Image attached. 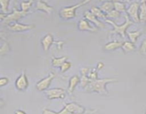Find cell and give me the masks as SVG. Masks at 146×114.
<instances>
[{
  "label": "cell",
  "mask_w": 146,
  "mask_h": 114,
  "mask_svg": "<svg viewBox=\"0 0 146 114\" xmlns=\"http://www.w3.org/2000/svg\"><path fill=\"white\" fill-rule=\"evenodd\" d=\"M115 78H106L102 79H97L95 81H91L88 86L85 88V90L88 92H96L101 94L107 95L108 93L106 88V85L108 83L116 82Z\"/></svg>",
  "instance_id": "1"
},
{
  "label": "cell",
  "mask_w": 146,
  "mask_h": 114,
  "mask_svg": "<svg viewBox=\"0 0 146 114\" xmlns=\"http://www.w3.org/2000/svg\"><path fill=\"white\" fill-rule=\"evenodd\" d=\"M125 21L123 24L121 26H118L111 19H106V21L108 23H109L111 25H112L113 27V30L110 31L111 34H119L120 35H121L122 37H125V32H126V30L128 27H130L131 25H132L133 24V21H131V19H129V17H128V14H125Z\"/></svg>",
  "instance_id": "2"
},
{
  "label": "cell",
  "mask_w": 146,
  "mask_h": 114,
  "mask_svg": "<svg viewBox=\"0 0 146 114\" xmlns=\"http://www.w3.org/2000/svg\"><path fill=\"white\" fill-rule=\"evenodd\" d=\"M89 2V0H85V1H80L78 4L71 6V7H64L60 11V16L64 19H71L74 18V17H76V11L77 9Z\"/></svg>",
  "instance_id": "3"
},
{
  "label": "cell",
  "mask_w": 146,
  "mask_h": 114,
  "mask_svg": "<svg viewBox=\"0 0 146 114\" xmlns=\"http://www.w3.org/2000/svg\"><path fill=\"white\" fill-rule=\"evenodd\" d=\"M27 14H28V11H19V10L17 9L16 7H14L12 13L8 14V15L6 17V18L4 19V20L3 21V23L9 25V24L11 22L18 21L19 19H20L22 18V17H25Z\"/></svg>",
  "instance_id": "4"
},
{
  "label": "cell",
  "mask_w": 146,
  "mask_h": 114,
  "mask_svg": "<svg viewBox=\"0 0 146 114\" xmlns=\"http://www.w3.org/2000/svg\"><path fill=\"white\" fill-rule=\"evenodd\" d=\"M141 7V4L139 2H133L131 4L129 8L127 9V14L128 16L132 18L135 22H140V17H139V9Z\"/></svg>",
  "instance_id": "5"
},
{
  "label": "cell",
  "mask_w": 146,
  "mask_h": 114,
  "mask_svg": "<svg viewBox=\"0 0 146 114\" xmlns=\"http://www.w3.org/2000/svg\"><path fill=\"white\" fill-rule=\"evenodd\" d=\"M29 83L28 79H27V77L26 76L25 73L23 72L18 77V78L17 79L15 83L16 88H17V90L20 91H25L29 86Z\"/></svg>",
  "instance_id": "6"
},
{
  "label": "cell",
  "mask_w": 146,
  "mask_h": 114,
  "mask_svg": "<svg viewBox=\"0 0 146 114\" xmlns=\"http://www.w3.org/2000/svg\"><path fill=\"white\" fill-rule=\"evenodd\" d=\"M54 77H55L54 74L51 73V74H50L46 78H43L42 80L38 81V82L36 84L37 90L39 91H45L46 89H47V88L49 87L50 84H51V81H53Z\"/></svg>",
  "instance_id": "7"
},
{
  "label": "cell",
  "mask_w": 146,
  "mask_h": 114,
  "mask_svg": "<svg viewBox=\"0 0 146 114\" xmlns=\"http://www.w3.org/2000/svg\"><path fill=\"white\" fill-rule=\"evenodd\" d=\"M48 99L63 98L65 96V91L63 88H52L46 91Z\"/></svg>",
  "instance_id": "8"
},
{
  "label": "cell",
  "mask_w": 146,
  "mask_h": 114,
  "mask_svg": "<svg viewBox=\"0 0 146 114\" xmlns=\"http://www.w3.org/2000/svg\"><path fill=\"white\" fill-rule=\"evenodd\" d=\"M65 108L68 110L70 114H79L86 112L85 108L84 107L76 103H70L66 104L65 105Z\"/></svg>",
  "instance_id": "9"
},
{
  "label": "cell",
  "mask_w": 146,
  "mask_h": 114,
  "mask_svg": "<svg viewBox=\"0 0 146 114\" xmlns=\"http://www.w3.org/2000/svg\"><path fill=\"white\" fill-rule=\"evenodd\" d=\"M34 27H35V26L33 25V24L27 25V24H20V23H14V24H11V25H8L9 29L12 31H27V30L32 29Z\"/></svg>",
  "instance_id": "10"
},
{
  "label": "cell",
  "mask_w": 146,
  "mask_h": 114,
  "mask_svg": "<svg viewBox=\"0 0 146 114\" xmlns=\"http://www.w3.org/2000/svg\"><path fill=\"white\" fill-rule=\"evenodd\" d=\"M84 17H85L86 19H88V21H91V22L94 23V24H96V25L98 28H104L106 27L105 24H104V23L101 22V21H98V19H97V17H96L95 15H94V14H93L91 11H86V12L84 14Z\"/></svg>",
  "instance_id": "11"
},
{
  "label": "cell",
  "mask_w": 146,
  "mask_h": 114,
  "mask_svg": "<svg viewBox=\"0 0 146 114\" xmlns=\"http://www.w3.org/2000/svg\"><path fill=\"white\" fill-rule=\"evenodd\" d=\"M53 42H54V37H53L52 34H48L47 35H46L41 40V44H42L44 51H48Z\"/></svg>",
  "instance_id": "12"
},
{
  "label": "cell",
  "mask_w": 146,
  "mask_h": 114,
  "mask_svg": "<svg viewBox=\"0 0 146 114\" xmlns=\"http://www.w3.org/2000/svg\"><path fill=\"white\" fill-rule=\"evenodd\" d=\"M78 29L80 31H96L97 28L95 27H91L89 24V22L86 19H81L78 24Z\"/></svg>",
  "instance_id": "13"
},
{
  "label": "cell",
  "mask_w": 146,
  "mask_h": 114,
  "mask_svg": "<svg viewBox=\"0 0 146 114\" xmlns=\"http://www.w3.org/2000/svg\"><path fill=\"white\" fill-rule=\"evenodd\" d=\"M36 9L38 10L44 11V12L47 13V14H51V13L54 11V8H53L52 7L48 5L45 1H37Z\"/></svg>",
  "instance_id": "14"
},
{
  "label": "cell",
  "mask_w": 146,
  "mask_h": 114,
  "mask_svg": "<svg viewBox=\"0 0 146 114\" xmlns=\"http://www.w3.org/2000/svg\"><path fill=\"white\" fill-rule=\"evenodd\" d=\"M80 81H81V78H80L79 76L77 75L74 76H72L70 78L69 87H68V92H69V93H72L74 92L76 86L77 84H78Z\"/></svg>",
  "instance_id": "15"
},
{
  "label": "cell",
  "mask_w": 146,
  "mask_h": 114,
  "mask_svg": "<svg viewBox=\"0 0 146 114\" xmlns=\"http://www.w3.org/2000/svg\"><path fill=\"white\" fill-rule=\"evenodd\" d=\"M123 44V42H122V41H111V42L106 44L104 48H105V50H107V51H112V50H115L122 47Z\"/></svg>",
  "instance_id": "16"
},
{
  "label": "cell",
  "mask_w": 146,
  "mask_h": 114,
  "mask_svg": "<svg viewBox=\"0 0 146 114\" xmlns=\"http://www.w3.org/2000/svg\"><path fill=\"white\" fill-rule=\"evenodd\" d=\"M100 9L104 13H108V14L114 9V1H105L101 6Z\"/></svg>",
  "instance_id": "17"
},
{
  "label": "cell",
  "mask_w": 146,
  "mask_h": 114,
  "mask_svg": "<svg viewBox=\"0 0 146 114\" xmlns=\"http://www.w3.org/2000/svg\"><path fill=\"white\" fill-rule=\"evenodd\" d=\"M140 21L145 22L146 21V1H143L141 2V7H140L139 12Z\"/></svg>",
  "instance_id": "18"
},
{
  "label": "cell",
  "mask_w": 146,
  "mask_h": 114,
  "mask_svg": "<svg viewBox=\"0 0 146 114\" xmlns=\"http://www.w3.org/2000/svg\"><path fill=\"white\" fill-rule=\"evenodd\" d=\"M91 11L94 15H95L97 18H106V14H104L100 8L97 7H91Z\"/></svg>",
  "instance_id": "19"
},
{
  "label": "cell",
  "mask_w": 146,
  "mask_h": 114,
  "mask_svg": "<svg viewBox=\"0 0 146 114\" xmlns=\"http://www.w3.org/2000/svg\"><path fill=\"white\" fill-rule=\"evenodd\" d=\"M67 58H68L67 56H63L61 57V58H53L52 65L54 66V67H61V65H62L64 62H66Z\"/></svg>",
  "instance_id": "20"
},
{
  "label": "cell",
  "mask_w": 146,
  "mask_h": 114,
  "mask_svg": "<svg viewBox=\"0 0 146 114\" xmlns=\"http://www.w3.org/2000/svg\"><path fill=\"white\" fill-rule=\"evenodd\" d=\"M122 48L125 52H131L135 50V47L133 43L131 41H125V42H123Z\"/></svg>",
  "instance_id": "21"
},
{
  "label": "cell",
  "mask_w": 146,
  "mask_h": 114,
  "mask_svg": "<svg viewBox=\"0 0 146 114\" xmlns=\"http://www.w3.org/2000/svg\"><path fill=\"white\" fill-rule=\"evenodd\" d=\"M114 8L119 12H125L126 11V4L125 2L114 1Z\"/></svg>",
  "instance_id": "22"
},
{
  "label": "cell",
  "mask_w": 146,
  "mask_h": 114,
  "mask_svg": "<svg viewBox=\"0 0 146 114\" xmlns=\"http://www.w3.org/2000/svg\"><path fill=\"white\" fill-rule=\"evenodd\" d=\"M141 34H142V31H141V30L136 31H130V32H128V36L131 39V42L134 44L136 41L137 38L141 35Z\"/></svg>",
  "instance_id": "23"
},
{
  "label": "cell",
  "mask_w": 146,
  "mask_h": 114,
  "mask_svg": "<svg viewBox=\"0 0 146 114\" xmlns=\"http://www.w3.org/2000/svg\"><path fill=\"white\" fill-rule=\"evenodd\" d=\"M9 4V0H0V4L1 6V9L2 13L6 14L8 11Z\"/></svg>",
  "instance_id": "24"
},
{
  "label": "cell",
  "mask_w": 146,
  "mask_h": 114,
  "mask_svg": "<svg viewBox=\"0 0 146 114\" xmlns=\"http://www.w3.org/2000/svg\"><path fill=\"white\" fill-rule=\"evenodd\" d=\"M81 85L83 88H86L91 82V79L87 76H82L81 78Z\"/></svg>",
  "instance_id": "25"
},
{
  "label": "cell",
  "mask_w": 146,
  "mask_h": 114,
  "mask_svg": "<svg viewBox=\"0 0 146 114\" xmlns=\"http://www.w3.org/2000/svg\"><path fill=\"white\" fill-rule=\"evenodd\" d=\"M33 4V1H23L21 3V11H27L30 9Z\"/></svg>",
  "instance_id": "26"
},
{
  "label": "cell",
  "mask_w": 146,
  "mask_h": 114,
  "mask_svg": "<svg viewBox=\"0 0 146 114\" xmlns=\"http://www.w3.org/2000/svg\"><path fill=\"white\" fill-rule=\"evenodd\" d=\"M9 51V46L7 42H4L1 46L0 48V55L3 56L7 54Z\"/></svg>",
  "instance_id": "27"
},
{
  "label": "cell",
  "mask_w": 146,
  "mask_h": 114,
  "mask_svg": "<svg viewBox=\"0 0 146 114\" xmlns=\"http://www.w3.org/2000/svg\"><path fill=\"white\" fill-rule=\"evenodd\" d=\"M121 17V13L119 11H116L115 9H113V11H111V12L108 13L106 14V18H118V17Z\"/></svg>",
  "instance_id": "28"
},
{
  "label": "cell",
  "mask_w": 146,
  "mask_h": 114,
  "mask_svg": "<svg viewBox=\"0 0 146 114\" xmlns=\"http://www.w3.org/2000/svg\"><path fill=\"white\" fill-rule=\"evenodd\" d=\"M71 66H72V64H71V62H68V61H66V62H64V64L61 65V71L62 73L66 72V71H68L69 68H71Z\"/></svg>",
  "instance_id": "29"
},
{
  "label": "cell",
  "mask_w": 146,
  "mask_h": 114,
  "mask_svg": "<svg viewBox=\"0 0 146 114\" xmlns=\"http://www.w3.org/2000/svg\"><path fill=\"white\" fill-rule=\"evenodd\" d=\"M88 78L91 79V81H95V80L98 79L96 70L94 69L92 71H90L89 73H88Z\"/></svg>",
  "instance_id": "30"
},
{
  "label": "cell",
  "mask_w": 146,
  "mask_h": 114,
  "mask_svg": "<svg viewBox=\"0 0 146 114\" xmlns=\"http://www.w3.org/2000/svg\"><path fill=\"white\" fill-rule=\"evenodd\" d=\"M139 51L141 54H143V55H146V38L143 41Z\"/></svg>",
  "instance_id": "31"
},
{
  "label": "cell",
  "mask_w": 146,
  "mask_h": 114,
  "mask_svg": "<svg viewBox=\"0 0 146 114\" xmlns=\"http://www.w3.org/2000/svg\"><path fill=\"white\" fill-rule=\"evenodd\" d=\"M8 82H9L8 78H6V77H4V78H1V79H0V85H1V86H4V85H7V84H8Z\"/></svg>",
  "instance_id": "32"
},
{
  "label": "cell",
  "mask_w": 146,
  "mask_h": 114,
  "mask_svg": "<svg viewBox=\"0 0 146 114\" xmlns=\"http://www.w3.org/2000/svg\"><path fill=\"white\" fill-rule=\"evenodd\" d=\"M89 71L90 70L88 69V68H83L82 69H81V74H82V76H86L87 74H88Z\"/></svg>",
  "instance_id": "33"
},
{
  "label": "cell",
  "mask_w": 146,
  "mask_h": 114,
  "mask_svg": "<svg viewBox=\"0 0 146 114\" xmlns=\"http://www.w3.org/2000/svg\"><path fill=\"white\" fill-rule=\"evenodd\" d=\"M43 114H58V113L54 112V111H51L48 109H44L43 111Z\"/></svg>",
  "instance_id": "34"
},
{
  "label": "cell",
  "mask_w": 146,
  "mask_h": 114,
  "mask_svg": "<svg viewBox=\"0 0 146 114\" xmlns=\"http://www.w3.org/2000/svg\"><path fill=\"white\" fill-rule=\"evenodd\" d=\"M58 114H70V113L68 112V110L64 107V108H63L60 112H58Z\"/></svg>",
  "instance_id": "35"
},
{
  "label": "cell",
  "mask_w": 146,
  "mask_h": 114,
  "mask_svg": "<svg viewBox=\"0 0 146 114\" xmlns=\"http://www.w3.org/2000/svg\"><path fill=\"white\" fill-rule=\"evenodd\" d=\"M64 41H58V42H56V44H57V48H58V49H61V48L63 47V45H64Z\"/></svg>",
  "instance_id": "36"
},
{
  "label": "cell",
  "mask_w": 146,
  "mask_h": 114,
  "mask_svg": "<svg viewBox=\"0 0 146 114\" xmlns=\"http://www.w3.org/2000/svg\"><path fill=\"white\" fill-rule=\"evenodd\" d=\"M104 63H102V62H98V64H97V69L98 70H101V69H102L103 68H104Z\"/></svg>",
  "instance_id": "37"
},
{
  "label": "cell",
  "mask_w": 146,
  "mask_h": 114,
  "mask_svg": "<svg viewBox=\"0 0 146 114\" xmlns=\"http://www.w3.org/2000/svg\"><path fill=\"white\" fill-rule=\"evenodd\" d=\"M15 114H27L24 111H21V110H17L15 111Z\"/></svg>",
  "instance_id": "38"
},
{
  "label": "cell",
  "mask_w": 146,
  "mask_h": 114,
  "mask_svg": "<svg viewBox=\"0 0 146 114\" xmlns=\"http://www.w3.org/2000/svg\"><path fill=\"white\" fill-rule=\"evenodd\" d=\"M88 113H90V112H85L84 113H79V114H88Z\"/></svg>",
  "instance_id": "39"
}]
</instances>
